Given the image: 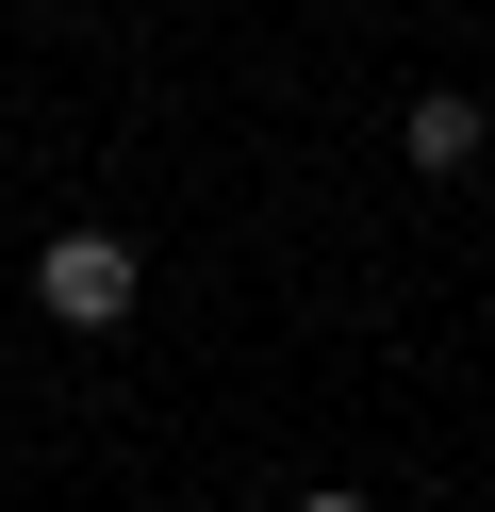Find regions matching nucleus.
<instances>
[{
    "mask_svg": "<svg viewBox=\"0 0 495 512\" xmlns=\"http://www.w3.org/2000/svg\"><path fill=\"white\" fill-rule=\"evenodd\" d=\"M297 512H380V496H347V479H314V496H297Z\"/></svg>",
    "mask_w": 495,
    "mask_h": 512,
    "instance_id": "nucleus-3",
    "label": "nucleus"
},
{
    "mask_svg": "<svg viewBox=\"0 0 495 512\" xmlns=\"http://www.w3.org/2000/svg\"><path fill=\"white\" fill-rule=\"evenodd\" d=\"M479 133H495V116L462 100V83H429V100H396V166H429V182H446V166H479Z\"/></svg>",
    "mask_w": 495,
    "mask_h": 512,
    "instance_id": "nucleus-2",
    "label": "nucleus"
},
{
    "mask_svg": "<svg viewBox=\"0 0 495 512\" xmlns=\"http://www.w3.org/2000/svg\"><path fill=\"white\" fill-rule=\"evenodd\" d=\"M132 281H149V265H132V232H99V215L33 248V298H50L66 331H116V314H132Z\"/></svg>",
    "mask_w": 495,
    "mask_h": 512,
    "instance_id": "nucleus-1",
    "label": "nucleus"
}]
</instances>
